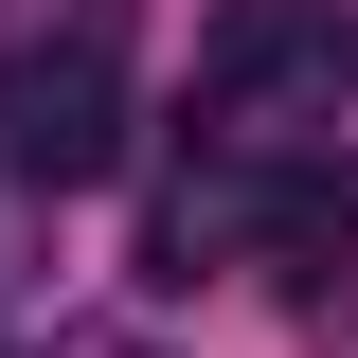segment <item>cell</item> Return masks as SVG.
Here are the masks:
<instances>
[{
	"mask_svg": "<svg viewBox=\"0 0 358 358\" xmlns=\"http://www.w3.org/2000/svg\"><path fill=\"white\" fill-rule=\"evenodd\" d=\"M0 162L36 179V197H90V179L126 162V72H108L90 36L18 54V72H0Z\"/></svg>",
	"mask_w": 358,
	"mask_h": 358,
	"instance_id": "obj_1",
	"label": "cell"
},
{
	"mask_svg": "<svg viewBox=\"0 0 358 358\" xmlns=\"http://www.w3.org/2000/svg\"><path fill=\"white\" fill-rule=\"evenodd\" d=\"M341 72V0H215V36H197V90H215L233 126L287 108V90Z\"/></svg>",
	"mask_w": 358,
	"mask_h": 358,
	"instance_id": "obj_2",
	"label": "cell"
},
{
	"mask_svg": "<svg viewBox=\"0 0 358 358\" xmlns=\"http://www.w3.org/2000/svg\"><path fill=\"white\" fill-rule=\"evenodd\" d=\"M251 251H268V268H341V251H358V143H341V162L305 143V162L251 179Z\"/></svg>",
	"mask_w": 358,
	"mask_h": 358,
	"instance_id": "obj_3",
	"label": "cell"
}]
</instances>
